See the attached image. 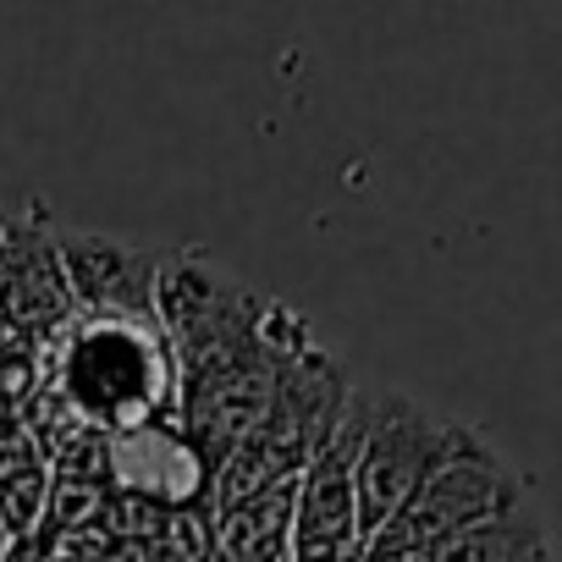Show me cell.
<instances>
[{
    "label": "cell",
    "mask_w": 562,
    "mask_h": 562,
    "mask_svg": "<svg viewBox=\"0 0 562 562\" xmlns=\"http://www.w3.org/2000/svg\"><path fill=\"white\" fill-rule=\"evenodd\" d=\"M513 502H518L513 469L496 452L474 447L469 430H452L441 463L430 469V480L370 540V557H381V551H414V546H430V540H441L452 529H469V524H485V518H507Z\"/></svg>",
    "instance_id": "7a4b0ae2"
},
{
    "label": "cell",
    "mask_w": 562,
    "mask_h": 562,
    "mask_svg": "<svg viewBox=\"0 0 562 562\" xmlns=\"http://www.w3.org/2000/svg\"><path fill=\"white\" fill-rule=\"evenodd\" d=\"M447 425H436L408 397H381V408L364 419L359 463H353V496H359V529L364 546L414 502V491L430 480V469L447 452Z\"/></svg>",
    "instance_id": "3957f363"
},
{
    "label": "cell",
    "mask_w": 562,
    "mask_h": 562,
    "mask_svg": "<svg viewBox=\"0 0 562 562\" xmlns=\"http://www.w3.org/2000/svg\"><path fill=\"white\" fill-rule=\"evenodd\" d=\"M177 381V353L166 331L149 326V315L127 310H94L72 326L61 353V392L78 419L100 430H144L166 408Z\"/></svg>",
    "instance_id": "6da1fadb"
},
{
    "label": "cell",
    "mask_w": 562,
    "mask_h": 562,
    "mask_svg": "<svg viewBox=\"0 0 562 562\" xmlns=\"http://www.w3.org/2000/svg\"><path fill=\"white\" fill-rule=\"evenodd\" d=\"M364 419H348V436H337L321 463L310 469L304 502H299V529H293V557L299 562H353L364 529H359V496H353V463H359Z\"/></svg>",
    "instance_id": "277c9868"
},
{
    "label": "cell",
    "mask_w": 562,
    "mask_h": 562,
    "mask_svg": "<svg viewBox=\"0 0 562 562\" xmlns=\"http://www.w3.org/2000/svg\"><path fill=\"white\" fill-rule=\"evenodd\" d=\"M56 254H61V270H67V288H72L89 310L144 315V304L127 293V276H133V270H149V259H138L133 248H122V243H111V237H94V232H67V237H56Z\"/></svg>",
    "instance_id": "5b68a950"
}]
</instances>
